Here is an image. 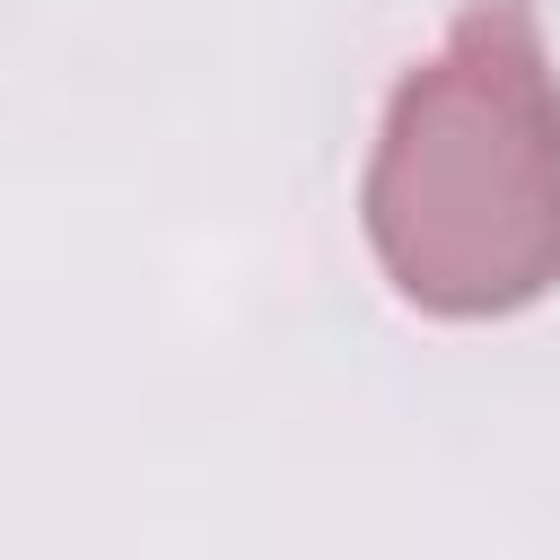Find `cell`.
<instances>
[{"instance_id": "cell-1", "label": "cell", "mask_w": 560, "mask_h": 560, "mask_svg": "<svg viewBox=\"0 0 560 560\" xmlns=\"http://www.w3.org/2000/svg\"><path fill=\"white\" fill-rule=\"evenodd\" d=\"M359 219L420 315L490 324L560 289V70L534 0H464L446 44L402 70Z\"/></svg>"}]
</instances>
